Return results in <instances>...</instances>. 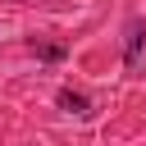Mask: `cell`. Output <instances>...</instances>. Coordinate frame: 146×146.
Returning a JSON list of instances; mask_svg holds the SVG:
<instances>
[{
	"label": "cell",
	"instance_id": "cell-1",
	"mask_svg": "<svg viewBox=\"0 0 146 146\" xmlns=\"http://www.w3.org/2000/svg\"><path fill=\"white\" fill-rule=\"evenodd\" d=\"M141 41H146V23H141V18H132V23H128V41H123V64H128V68H137Z\"/></svg>",
	"mask_w": 146,
	"mask_h": 146
},
{
	"label": "cell",
	"instance_id": "cell-3",
	"mask_svg": "<svg viewBox=\"0 0 146 146\" xmlns=\"http://www.w3.org/2000/svg\"><path fill=\"white\" fill-rule=\"evenodd\" d=\"M41 59H64V46H36Z\"/></svg>",
	"mask_w": 146,
	"mask_h": 146
},
{
	"label": "cell",
	"instance_id": "cell-2",
	"mask_svg": "<svg viewBox=\"0 0 146 146\" xmlns=\"http://www.w3.org/2000/svg\"><path fill=\"white\" fill-rule=\"evenodd\" d=\"M55 105H59V110H68V114H78V119H82V114H91V100H87L82 91H73V87H64V91L55 96Z\"/></svg>",
	"mask_w": 146,
	"mask_h": 146
}]
</instances>
